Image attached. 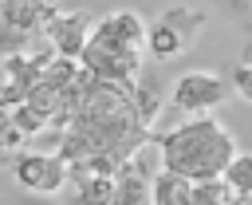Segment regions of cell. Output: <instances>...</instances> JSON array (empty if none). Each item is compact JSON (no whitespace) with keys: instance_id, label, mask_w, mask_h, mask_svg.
Instances as JSON below:
<instances>
[{"instance_id":"cell-1","label":"cell","mask_w":252,"mask_h":205,"mask_svg":"<svg viewBox=\"0 0 252 205\" xmlns=\"http://www.w3.org/2000/svg\"><path fill=\"white\" fill-rule=\"evenodd\" d=\"M154 146L161 154V170H173V173L189 177L193 185L217 181L224 173V166L232 162V154L240 150L232 130L213 114H197V118H185V122L154 134Z\"/></svg>"},{"instance_id":"cell-3","label":"cell","mask_w":252,"mask_h":205,"mask_svg":"<svg viewBox=\"0 0 252 205\" xmlns=\"http://www.w3.org/2000/svg\"><path fill=\"white\" fill-rule=\"evenodd\" d=\"M232 95V83L220 79L217 71H185L173 79L169 91V110L197 118V114H213L217 106H224V99Z\"/></svg>"},{"instance_id":"cell-10","label":"cell","mask_w":252,"mask_h":205,"mask_svg":"<svg viewBox=\"0 0 252 205\" xmlns=\"http://www.w3.org/2000/svg\"><path fill=\"white\" fill-rule=\"evenodd\" d=\"M130 106H134V114H138L146 126H154V118H158V110H161V91H158V83H154L150 75H138V79H134V87H130Z\"/></svg>"},{"instance_id":"cell-5","label":"cell","mask_w":252,"mask_h":205,"mask_svg":"<svg viewBox=\"0 0 252 205\" xmlns=\"http://www.w3.org/2000/svg\"><path fill=\"white\" fill-rule=\"evenodd\" d=\"M94 32V16L91 12H51L47 24H43V35H47V47L55 55H67V59H79L87 39Z\"/></svg>"},{"instance_id":"cell-15","label":"cell","mask_w":252,"mask_h":205,"mask_svg":"<svg viewBox=\"0 0 252 205\" xmlns=\"http://www.w3.org/2000/svg\"><path fill=\"white\" fill-rule=\"evenodd\" d=\"M47 4H51V0H47Z\"/></svg>"},{"instance_id":"cell-2","label":"cell","mask_w":252,"mask_h":205,"mask_svg":"<svg viewBox=\"0 0 252 205\" xmlns=\"http://www.w3.org/2000/svg\"><path fill=\"white\" fill-rule=\"evenodd\" d=\"M205 28V12L201 8H185V4H173L165 8L154 24H146V55L165 63V59H177L185 47L197 43Z\"/></svg>"},{"instance_id":"cell-4","label":"cell","mask_w":252,"mask_h":205,"mask_svg":"<svg viewBox=\"0 0 252 205\" xmlns=\"http://www.w3.org/2000/svg\"><path fill=\"white\" fill-rule=\"evenodd\" d=\"M12 177H16V185H24L32 193H59L71 181V166H67L63 154L28 150V154H16L12 158Z\"/></svg>"},{"instance_id":"cell-12","label":"cell","mask_w":252,"mask_h":205,"mask_svg":"<svg viewBox=\"0 0 252 205\" xmlns=\"http://www.w3.org/2000/svg\"><path fill=\"white\" fill-rule=\"evenodd\" d=\"M20 142H24V134H20V126L12 122V110L0 106V154H16Z\"/></svg>"},{"instance_id":"cell-7","label":"cell","mask_w":252,"mask_h":205,"mask_svg":"<svg viewBox=\"0 0 252 205\" xmlns=\"http://www.w3.org/2000/svg\"><path fill=\"white\" fill-rule=\"evenodd\" d=\"M91 35L102 39V43H110V47H122V51H142L146 47V24L130 8H118V12L102 16V20H94Z\"/></svg>"},{"instance_id":"cell-8","label":"cell","mask_w":252,"mask_h":205,"mask_svg":"<svg viewBox=\"0 0 252 205\" xmlns=\"http://www.w3.org/2000/svg\"><path fill=\"white\" fill-rule=\"evenodd\" d=\"M71 181V205H114V173H79Z\"/></svg>"},{"instance_id":"cell-14","label":"cell","mask_w":252,"mask_h":205,"mask_svg":"<svg viewBox=\"0 0 252 205\" xmlns=\"http://www.w3.org/2000/svg\"><path fill=\"white\" fill-rule=\"evenodd\" d=\"M228 83H232V91H236L244 102H252V55L232 67V79H228Z\"/></svg>"},{"instance_id":"cell-13","label":"cell","mask_w":252,"mask_h":205,"mask_svg":"<svg viewBox=\"0 0 252 205\" xmlns=\"http://www.w3.org/2000/svg\"><path fill=\"white\" fill-rule=\"evenodd\" d=\"M220 8L228 12V20H232L244 35H252V0H220Z\"/></svg>"},{"instance_id":"cell-9","label":"cell","mask_w":252,"mask_h":205,"mask_svg":"<svg viewBox=\"0 0 252 205\" xmlns=\"http://www.w3.org/2000/svg\"><path fill=\"white\" fill-rule=\"evenodd\" d=\"M150 189H154V205H193V181L173 170H158Z\"/></svg>"},{"instance_id":"cell-6","label":"cell","mask_w":252,"mask_h":205,"mask_svg":"<svg viewBox=\"0 0 252 205\" xmlns=\"http://www.w3.org/2000/svg\"><path fill=\"white\" fill-rule=\"evenodd\" d=\"M150 181H154V173H150V166H146V154L134 150V154L118 166V173H114V205H154Z\"/></svg>"},{"instance_id":"cell-11","label":"cell","mask_w":252,"mask_h":205,"mask_svg":"<svg viewBox=\"0 0 252 205\" xmlns=\"http://www.w3.org/2000/svg\"><path fill=\"white\" fill-rule=\"evenodd\" d=\"M220 181H224L240 201H252V154H248V150H236L232 162L224 166Z\"/></svg>"}]
</instances>
